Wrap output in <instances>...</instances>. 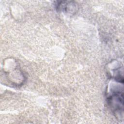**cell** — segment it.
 <instances>
[{"instance_id":"cell-1","label":"cell","mask_w":124,"mask_h":124,"mask_svg":"<svg viewBox=\"0 0 124 124\" xmlns=\"http://www.w3.org/2000/svg\"><path fill=\"white\" fill-rule=\"evenodd\" d=\"M108 103L111 107L113 111L120 112L123 108V95L120 92H115L108 98Z\"/></svg>"}]
</instances>
